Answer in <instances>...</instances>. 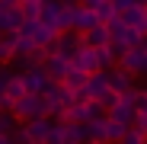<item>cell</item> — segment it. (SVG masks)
<instances>
[{"label":"cell","mask_w":147,"mask_h":144,"mask_svg":"<svg viewBox=\"0 0 147 144\" xmlns=\"http://www.w3.org/2000/svg\"><path fill=\"white\" fill-rule=\"evenodd\" d=\"M86 80H90V74H83V70H77V67L70 64L67 77H64V87H67L70 93H77V90H83V87H86Z\"/></svg>","instance_id":"cell-14"},{"label":"cell","mask_w":147,"mask_h":144,"mask_svg":"<svg viewBox=\"0 0 147 144\" xmlns=\"http://www.w3.org/2000/svg\"><path fill=\"white\" fill-rule=\"evenodd\" d=\"M106 74H109V87H112V93L125 96V93L134 90V77L128 74L125 67H112V70H106Z\"/></svg>","instance_id":"cell-6"},{"label":"cell","mask_w":147,"mask_h":144,"mask_svg":"<svg viewBox=\"0 0 147 144\" xmlns=\"http://www.w3.org/2000/svg\"><path fill=\"white\" fill-rule=\"evenodd\" d=\"M112 39H109V26H102V22H99V26H93L86 35H83V45H90V48H106Z\"/></svg>","instance_id":"cell-12"},{"label":"cell","mask_w":147,"mask_h":144,"mask_svg":"<svg viewBox=\"0 0 147 144\" xmlns=\"http://www.w3.org/2000/svg\"><path fill=\"white\" fill-rule=\"evenodd\" d=\"M93 144H96V141H93Z\"/></svg>","instance_id":"cell-29"},{"label":"cell","mask_w":147,"mask_h":144,"mask_svg":"<svg viewBox=\"0 0 147 144\" xmlns=\"http://www.w3.org/2000/svg\"><path fill=\"white\" fill-rule=\"evenodd\" d=\"M32 51H35V42L26 39V35H19V42H16V58H29Z\"/></svg>","instance_id":"cell-20"},{"label":"cell","mask_w":147,"mask_h":144,"mask_svg":"<svg viewBox=\"0 0 147 144\" xmlns=\"http://www.w3.org/2000/svg\"><path fill=\"white\" fill-rule=\"evenodd\" d=\"M118 67H125L128 74H147V48H131L118 58Z\"/></svg>","instance_id":"cell-4"},{"label":"cell","mask_w":147,"mask_h":144,"mask_svg":"<svg viewBox=\"0 0 147 144\" xmlns=\"http://www.w3.org/2000/svg\"><path fill=\"white\" fill-rule=\"evenodd\" d=\"M70 64L77 67V70H83V74H90V77L102 70V67H99V55H96V48H90V45H83L80 51H77V58H74Z\"/></svg>","instance_id":"cell-5"},{"label":"cell","mask_w":147,"mask_h":144,"mask_svg":"<svg viewBox=\"0 0 147 144\" xmlns=\"http://www.w3.org/2000/svg\"><path fill=\"white\" fill-rule=\"evenodd\" d=\"M118 144H147V135H141L138 128H128V135L121 138Z\"/></svg>","instance_id":"cell-23"},{"label":"cell","mask_w":147,"mask_h":144,"mask_svg":"<svg viewBox=\"0 0 147 144\" xmlns=\"http://www.w3.org/2000/svg\"><path fill=\"white\" fill-rule=\"evenodd\" d=\"M22 74V83H26V93L38 96L48 90V83H51V77H48V70L45 67H26V70H19Z\"/></svg>","instance_id":"cell-3"},{"label":"cell","mask_w":147,"mask_h":144,"mask_svg":"<svg viewBox=\"0 0 147 144\" xmlns=\"http://www.w3.org/2000/svg\"><path fill=\"white\" fill-rule=\"evenodd\" d=\"M96 55H99V67H102V70H112V67H118V55L112 51L109 45H106V48H96Z\"/></svg>","instance_id":"cell-17"},{"label":"cell","mask_w":147,"mask_h":144,"mask_svg":"<svg viewBox=\"0 0 147 144\" xmlns=\"http://www.w3.org/2000/svg\"><path fill=\"white\" fill-rule=\"evenodd\" d=\"M61 13H64V3H61V0H45V3H42V22H48V26L58 29Z\"/></svg>","instance_id":"cell-13"},{"label":"cell","mask_w":147,"mask_h":144,"mask_svg":"<svg viewBox=\"0 0 147 144\" xmlns=\"http://www.w3.org/2000/svg\"><path fill=\"white\" fill-rule=\"evenodd\" d=\"M112 3H115V10H118V16L125 13V10H131V7H141L138 0H112Z\"/></svg>","instance_id":"cell-24"},{"label":"cell","mask_w":147,"mask_h":144,"mask_svg":"<svg viewBox=\"0 0 147 144\" xmlns=\"http://www.w3.org/2000/svg\"><path fill=\"white\" fill-rule=\"evenodd\" d=\"M90 138L96 144H106V118L102 122H90Z\"/></svg>","instance_id":"cell-21"},{"label":"cell","mask_w":147,"mask_h":144,"mask_svg":"<svg viewBox=\"0 0 147 144\" xmlns=\"http://www.w3.org/2000/svg\"><path fill=\"white\" fill-rule=\"evenodd\" d=\"M19 128V122H16V115L10 112V109H0V135H13Z\"/></svg>","instance_id":"cell-18"},{"label":"cell","mask_w":147,"mask_h":144,"mask_svg":"<svg viewBox=\"0 0 147 144\" xmlns=\"http://www.w3.org/2000/svg\"><path fill=\"white\" fill-rule=\"evenodd\" d=\"M45 70H48V77H51L55 83H64L67 70H70V61H67V58H61V55H48V61H45Z\"/></svg>","instance_id":"cell-9"},{"label":"cell","mask_w":147,"mask_h":144,"mask_svg":"<svg viewBox=\"0 0 147 144\" xmlns=\"http://www.w3.org/2000/svg\"><path fill=\"white\" fill-rule=\"evenodd\" d=\"M10 112L16 115L19 125H29V122H35V118H51V103L45 99V93H38V96L29 93V96H22Z\"/></svg>","instance_id":"cell-1"},{"label":"cell","mask_w":147,"mask_h":144,"mask_svg":"<svg viewBox=\"0 0 147 144\" xmlns=\"http://www.w3.org/2000/svg\"><path fill=\"white\" fill-rule=\"evenodd\" d=\"M42 3H45V0H22L19 10H22L26 19H42Z\"/></svg>","instance_id":"cell-19"},{"label":"cell","mask_w":147,"mask_h":144,"mask_svg":"<svg viewBox=\"0 0 147 144\" xmlns=\"http://www.w3.org/2000/svg\"><path fill=\"white\" fill-rule=\"evenodd\" d=\"M121 22H125L128 29H141V32H147V13H144V7H131V10H125V13H121Z\"/></svg>","instance_id":"cell-11"},{"label":"cell","mask_w":147,"mask_h":144,"mask_svg":"<svg viewBox=\"0 0 147 144\" xmlns=\"http://www.w3.org/2000/svg\"><path fill=\"white\" fill-rule=\"evenodd\" d=\"M125 135H128V125L115 122V118H106V144H118Z\"/></svg>","instance_id":"cell-15"},{"label":"cell","mask_w":147,"mask_h":144,"mask_svg":"<svg viewBox=\"0 0 147 144\" xmlns=\"http://www.w3.org/2000/svg\"><path fill=\"white\" fill-rule=\"evenodd\" d=\"M131 103H134L138 115H147V90H134L131 93Z\"/></svg>","instance_id":"cell-22"},{"label":"cell","mask_w":147,"mask_h":144,"mask_svg":"<svg viewBox=\"0 0 147 144\" xmlns=\"http://www.w3.org/2000/svg\"><path fill=\"white\" fill-rule=\"evenodd\" d=\"M96 16H99V22H102V26H109V22L118 16V10H115V3H112V0H102V3L96 7Z\"/></svg>","instance_id":"cell-16"},{"label":"cell","mask_w":147,"mask_h":144,"mask_svg":"<svg viewBox=\"0 0 147 144\" xmlns=\"http://www.w3.org/2000/svg\"><path fill=\"white\" fill-rule=\"evenodd\" d=\"M22 96H29L26 83H22V74H10V80H7V109H13Z\"/></svg>","instance_id":"cell-10"},{"label":"cell","mask_w":147,"mask_h":144,"mask_svg":"<svg viewBox=\"0 0 147 144\" xmlns=\"http://www.w3.org/2000/svg\"><path fill=\"white\" fill-rule=\"evenodd\" d=\"M80 48H83V35H77V32H64V35H58V39L51 42V48H48V55H61V58L74 61Z\"/></svg>","instance_id":"cell-2"},{"label":"cell","mask_w":147,"mask_h":144,"mask_svg":"<svg viewBox=\"0 0 147 144\" xmlns=\"http://www.w3.org/2000/svg\"><path fill=\"white\" fill-rule=\"evenodd\" d=\"M93 26H99V16H96V10H86L77 3V16H74V32L77 35H86Z\"/></svg>","instance_id":"cell-7"},{"label":"cell","mask_w":147,"mask_h":144,"mask_svg":"<svg viewBox=\"0 0 147 144\" xmlns=\"http://www.w3.org/2000/svg\"><path fill=\"white\" fill-rule=\"evenodd\" d=\"M0 144H13V135H0Z\"/></svg>","instance_id":"cell-27"},{"label":"cell","mask_w":147,"mask_h":144,"mask_svg":"<svg viewBox=\"0 0 147 144\" xmlns=\"http://www.w3.org/2000/svg\"><path fill=\"white\" fill-rule=\"evenodd\" d=\"M99 3H102V0H80V7H86V10H96Z\"/></svg>","instance_id":"cell-26"},{"label":"cell","mask_w":147,"mask_h":144,"mask_svg":"<svg viewBox=\"0 0 147 144\" xmlns=\"http://www.w3.org/2000/svg\"><path fill=\"white\" fill-rule=\"evenodd\" d=\"M83 90H86V96H90V99H96V103H99L102 96H106V93L112 90V87H109V74H106V70L93 74V77L86 80V87H83Z\"/></svg>","instance_id":"cell-8"},{"label":"cell","mask_w":147,"mask_h":144,"mask_svg":"<svg viewBox=\"0 0 147 144\" xmlns=\"http://www.w3.org/2000/svg\"><path fill=\"white\" fill-rule=\"evenodd\" d=\"M0 3H7V0H0Z\"/></svg>","instance_id":"cell-28"},{"label":"cell","mask_w":147,"mask_h":144,"mask_svg":"<svg viewBox=\"0 0 147 144\" xmlns=\"http://www.w3.org/2000/svg\"><path fill=\"white\" fill-rule=\"evenodd\" d=\"M131 128H138L141 135H147V115H138V118H134V125H131Z\"/></svg>","instance_id":"cell-25"}]
</instances>
